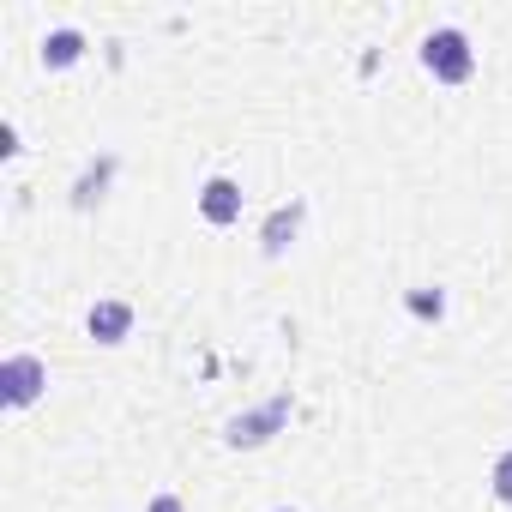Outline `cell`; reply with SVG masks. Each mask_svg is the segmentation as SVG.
<instances>
[{"label":"cell","mask_w":512,"mask_h":512,"mask_svg":"<svg viewBox=\"0 0 512 512\" xmlns=\"http://www.w3.org/2000/svg\"><path fill=\"white\" fill-rule=\"evenodd\" d=\"M127 326H133V308H127V302H97V308H91V338H97V344H121Z\"/></svg>","instance_id":"5"},{"label":"cell","mask_w":512,"mask_h":512,"mask_svg":"<svg viewBox=\"0 0 512 512\" xmlns=\"http://www.w3.org/2000/svg\"><path fill=\"white\" fill-rule=\"evenodd\" d=\"M109 169H115V163H97V169H85V175H79V187H73V205H91V199H103V181H109Z\"/></svg>","instance_id":"7"},{"label":"cell","mask_w":512,"mask_h":512,"mask_svg":"<svg viewBox=\"0 0 512 512\" xmlns=\"http://www.w3.org/2000/svg\"><path fill=\"white\" fill-rule=\"evenodd\" d=\"M494 494L512 500V452H500V464H494Z\"/></svg>","instance_id":"9"},{"label":"cell","mask_w":512,"mask_h":512,"mask_svg":"<svg viewBox=\"0 0 512 512\" xmlns=\"http://www.w3.org/2000/svg\"><path fill=\"white\" fill-rule=\"evenodd\" d=\"M290 416V398H272L266 410H253V416H235L229 422V446H260V440H272V428Z\"/></svg>","instance_id":"3"},{"label":"cell","mask_w":512,"mask_h":512,"mask_svg":"<svg viewBox=\"0 0 512 512\" xmlns=\"http://www.w3.org/2000/svg\"><path fill=\"white\" fill-rule=\"evenodd\" d=\"M79 49H85L79 31H49V37H43V61H49V67H73Z\"/></svg>","instance_id":"6"},{"label":"cell","mask_w":512,"mask_h":512,"mask_svg":"<svg viewBox=\"0 0 512 512\" xmlns=\"http://www.w3.org/2000/svg\"><path fill=\"white\" fill-rule=\"evenodd\" d=\"M296 217H302V211H278V217L266 223V253H284V241L296 235Z\"/></svg>","instance_id":"8"},{"label":"cell","mask_w":512,"mask_h":512,"mask_svg":"<svg viewBox=\"0 0 512 512\" xmlns=\"http://www.w3.org/2000/svg\"><path fill=\"white\" fill-rule=\"evenodd\" d=\"M199 211H205L211 223H235V217H241V187H235L229 175L205 181V193H199Z\"/></svg>","instance_id":"4"},{"label":"cell","mask_w":512,"mask_h":512,"mask_svg":"<svg viewBox=\"0 0 512 512\" xmlns=\"http://www.w3.org/2000/svg\"><path fill=\"white\" fill-rule=\"evenodd\" d=\"M422 61H428V73H434V79H446V85H464V79H470V67H476V55H470L464 31H434V37L422 43Z\"/></svg>","instance_id":"1"},{"label":"cell","mask_w":512,"mask_h":512,"mask_svg":"<svg viewBox=\"0 0 512 512\" xmlns=\"http://www.w3.org/2000/svg\"><path fill=\"white\" fill-rule=\"evenodd\" d=\"M43 380H49V374H43L37 356H7V368H0V386H7V404H13V410H25V404L43 392Z\"/></svg>","instance_id":"2"},{"label":"cell","mask_w":512,"mask_h":512,"mask_svg":"<svg viewBox=\"0 0 512 512\" xmlns=\"http://www.w3.org/2000/svg\"><path fill=\"white\" fill-rule=\"evenodd\" d=\"M151 512H181V500H175V494H157V500H151Z\"/></svg>","instance_id":"11"},{"label":"cell","mask_w":512,"mask_h":512,"mask_svg":"<svg viewBox=\"0 0 512 512\" xmlns=\"http://www.w3.org/2000/svg\"><path fill=\"white\" fill-rule=\"evenodd\" d=\"M278 512H290V506H278Z\"/></svg>","instance_id":"12"},{"label":"cell","mask_w":512,"mask_h":512,"mask_svg":"<svg viewBox=\"0 0 512 512\" xmlns=\"http://www.w3.org/2000/svg\"><path fill=\"white\" fill-rule=\"evenodd\" d=\"M410 308H416V314H422V320H428V314H434V320H440V308H446V302H440V296H428V290H422V296H410Z\"/></svg>","instance_id":"10"}]
</instances>
